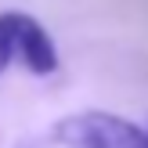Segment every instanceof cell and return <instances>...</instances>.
<instances>
[{"mask_svg": "<svg viewBox=\"0 0 148 148\" xmlns=\"http://www.w3.org/2000/svg\"><path fill=\"white\" fill-rule=\"evenodd\" d=\"M18 62L33 76H51L58 69V51L51 33L25 11H0V72Z\"/></svg>", "mask_w": 148, "mask_h": 148, "instance_id": "6da1fadb", "label": "cell"}, {"mask_svg": "<svg viewBox=\"0 0 148 148\" xmlns=\"http://www.w3.org/2000/svg\"><path fill=\"white\" fill-rule=\"evenodd\" d=\"M58 148H148V130L112 112H76L51 127Z\"/></svg>", "mask_w": 148, "mask_h": 148, "instance_id": "7a4b0ae2", "label": "cell"}]
</instances>
